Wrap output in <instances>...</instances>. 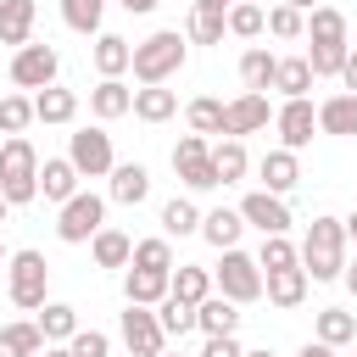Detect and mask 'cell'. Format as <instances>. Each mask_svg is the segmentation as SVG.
Returning a JSON list of instances; mask_svg holds the SVG:
<instances>
[{"label": "cell", "mask_w": 357, "mask_h": 357, "mask_svg": "<svg viewBox=\"0 0 357 357\" xmlns=\"http://www.w3.org/2000/svg\"><path fill=\"white\" fill-rule=\"evenodd\" d=\"M301 268L312 284H329L346 273V218H312L301 240Z\"/></svg>", "instance_id": "6da1fadb"}, {"label": "cell", "mask_w": 357, "mask_h": 357, "mask_svg": "<svg viewBox=\"0 0 357 357\" xmlns=\"http://www.w3.org/2000/svg\"><path fill=\"white\" fill-rule=\"evenodd\" d=\"M184 56H190V33H178V28H156L151 39H139L134 45V84H167L178 67H184Z\"/></svg>", "instance_id": "7a4b0ae2"}, {"label": "cell", "mask_w": 357, "mask_h": 357, "mask_svg": "<svg viewBox=\"0 0 357 357\" xmlns=\"http://www.w3.org/2000/svg\"><path fill=\"white\" fill-rule=\"evenodd\" d=\"M0 195L11 206H28L39 195V151L22 134H6V145H0Z\"/></svg>", "instance_id": "3957f363"}, {"label": "cell", "mask_w": 357, "mask_h": 357, "mask_svg": "<svg viewBox=\"0 0 357 357\" xmlns=\"http://www.w3.org/2000/svg\"><path fill=\"white\" fill-rule=\"evenodd\" d=\"M45 284H50V262H45V251H33V245L11 251V262H6V296H11V307L39 312V307L50 301Z\"/></svg>", "instance_id": "277c9868"}, {"label": "cell", "mask_w": 357, "mask_h": 357, "mask_svg": "<svg viewBox=\"0 0 357 357\" xmlns=\"http://www.w3.org/2000/svg\"><path fill=\"white\" fill-rule=\"evenodd\" d=\"M100 229H106V195L78 190L73 201H61V212H56V240L61 245H89Z\"/></svg>", "instance_id": "5b68a950"}, {"label": "cell", "mask_w": 357, "mask_h": 357, "mask_svg": "<svg viewBox=\"0 0 357 357\" xmlns=\"http://www.w3.org/2000/svg\"><path fill=\"white\" fill-rule=\"evenodd\" d=\"M212 284H218V296H229V301H262V262L251 257V251H240V245H229L223 251V262L212 268Z\"/></svg>", "instance_id": "8992f818"}, {"label": "cell", "mask_w": 357, "mask_h": 357, "mask_svg": "<svg viewBox=\"0 0 357 357\" xmlns=\"http://www.w3.org/2000/svg\"><path fill=\"white\" fill-rule=\"evenodd\" d=\"M173 173L184 178V190H218V167H212V139L206 134H184L173 145Z\"/></svg>", "instance_id": "52a82bcc"}, {"label": "cell", "mask_w": 357, "mask_h": 357, "mask_svg": "<svg viewBox=\"0 0 357 357\" xmlns=\"http://www.w3.org/2000/svg\"><path fill=\"white\" fill-rule=\"evenodd\" d=\"M117 329H123V346H128L134 357H162V351H167V329H162L156 307L128 301V307H123V318H117Z\"/></svg>", "instance_id": "ba28073f"}, {"label": "cell", "mask_w": 357, "mask_h": 357, "mask_svg": "<svg viewBox=\"0 0 357 357\" xmlns=\"http://www.w3.org/2000/svg\"><path fill=\"white\" fill-rule=\"evenodd\" d=\"M56 73H61L56 45H22V50H11V84L17 89H50Z\"/></svg>", "instance_id": "9c48e42d"}, {"label": "cell", "mask_w": 357, "mask_h": 357, "mask_svg": "<svg viewBox=\"0 0 357 357\" xmlns=\"http://www.w3.org/2000/svg\"><path fill=\"white\" fill-rule=\"evenodd\" d=\"M67 156H73V167H78L84 178H106V173L117 167L106 128H78V134H67Z\"/></svg>", "instance_id": "30bf717a"}, {"label": "cell", "mask_w": 357, "mask_h": 357, "mask_svg": "<svg viewBox=\"0 0 357 357\" xmlns=\"http://www.w3.org/2000/svg\"><path fill=\"white\" fill-rule=\"evenodd\" d=\"M273 112H279V106H268L262 89H240V95L229 100V112H223V134H234V139L262 134V128L273 123Z\"/></svg>", "instance_id": "8fae6325"}, {"label": "cell", "mask_w": 357, "mask_h": 357, "mask_svg": "<svg viewBox=\"0 0 357 357\" xmlns=\"http://www.w3.org/2000/svg\"><path fill=\"white\" fill-rule=\"evenodd\" d=\"M273 128H279V145L284 151H307L312 145V134H318V106L301 95V100H284L279 112H273Z\"/></svg>", "instance_id": "7c38bea8"}, {"label": "cell", "mask_w": 357, "mask_h": 357, "mask_svg": "<svg viewBox=\"0 0 357 357\" xmlns=\"http://www.w3.org/2000/svg\"><path fill=\"white\" fill-rule=\"evenodd\" d=\"M240 218H245V229H257V234H290V206H284V195H273V190H251V195L240 201Z\"/></svg>", "instance_id": "4fadbf2b"}, {"label": "cell", "mask_w": 357, "mask_h": 357, "mask_svg": "<svg viewBox=\"0 0 357 357\" xmlns=\"http://www.w3.org/2000/svg\"><path fill=\"white\" fill-rule=\"evenodd\" d=\"M78 167H73V156H45L39 162V195L50 201V206H61V201H73L78 195Z\"/></svg>", "instance_id": "5bb4252c"}, {"label": "cell", "mask_w": 357, "mask_h": 357, "mask_svg": "<svg viewBox=\"0 0 357 357\" xmlns=\"http://www.w3.org/2000/svg\"><path fill=\"white\" fill-rule=\"evenodd\" d=\"M257 178H262V190H273V195H290V190L301 184V162H296V151L273 145V151L257 162Z\"/></svg>", "instance_id": "9a60e30c"}, {"label": "cell", "mask_w": 357, "mask_h": 357, "mask_svg": "<svg viewBox=\"0 0 357 357\" xmlns=\"http://www.w3.org/2000/svg\"><path fill=\"white\" fill-rule=\"evenodd\" d=\"M106 178H112L106 201H117V206H139V201L151 195V167H145V162H117Z\"/></svg>", "instance_id": "2e32d148"}, {"label": "cell", "mask_w": 357, "mask_h": 357, "mask_svg": "<svg viewBox=\"0 0 357 357\" xmlns=\"http://www.w3.org/2000/svg\"><path fill=\"white\" fill-rule=\"evenodd\" d=\"M173 296V273H151V268H123V301L139 307H162Z\"/></svg>", "instance_id": "e0dca14e"}, {"label": "cell", "mask_w": 357, "mask_h": 357, "mask_svg": "<svg viewBox=\"0 0 357 357\" xmlns=\"http://www.w3.org/2000/svg\"><path fill=\"white\" fill-rule=\"evenodd\" d=\"M307 284H312V279H307L301 262H296V268H273V273H262V296H268L273 307H284V312L307 301Z\"/></svg>", "instance_id": "ac0fdd59"}, {"label": "cell", "mask_w": 357, "mask_h": 357, "mask_svg": "<svg viewBox=\"0 0 357 357\" xmlns=\"http://www.w3.org/2000/svg\"><path fill=\"white\" fill-rule=\"evenodd\" d=\"M33 22H39L33 0H0V45H11V50L33 45Z\"/></svg>", "instance_id": "d6986e66"}, {"label": "cell", "mask_w": 357, "mask_h": 357, "mask_svg": "<svg viewBox=\"0 0 357 357\" xmlns=\"http://www.w3.org/2000/svg\"><path fill=\"white\" fill-rule=\"evenodd\" d=\"M89 112H95L100 123H117V117L134 112V89H128L123 78H100V84L89 89Z\"/></svg>", "instance_id": "ffe728a7"}, {"label": "cell", "mask_w": 357, "mask_h": 357, "mask_svg": "<svg viewBox=\"0 0 357 357\" xmlns=\"http://www.w3.org/2000/svg\"><path fill=\"white\" fill-rule=\"evenodd\" d=\"M240 229H245L240 206H212V212H201V240H206V245H218V251L240 245Z\"/></svg>", "instance_id": "44dd1931"}, {"label": "cell", "mask_w": 357, "mask_h": 357, "mask_svg": "<svg viewBox=\"0 0 357 357\" xmlns=\"http://www.w3.org/2000/svg\"><path fill=\"white\" fill-rule=\"evenodd\" d=\"M195 329L201 335H234L240 329V301H229V296H206L201 307H195Z\"/></svg>", "instance_id": "7402d4cb"}, {"label": "cell", "mask_w": 357, "mask_h": 357, "mask_svg": "<svg viewBox=\"0 0 357 357\" xmlns=\"http://www.w3.org/2000/svg\"><path fill=\"white\" fill-rule=\"evenodd\" d=\"M318 134H340V139H357V95H329L318 106Z\"/></svg>", "instance_id": "603a6c76"}, {"label": "cell", "mask_w": 357, "mask_h": 357, "mask_svg": "<svg viewBox=\"0 0 357 357\" xmlns=\"http://www.w3.org/2000/svg\"><path fill=\"white\" fill-rule=\"evenodd\" d=\"M134 67V45L123 33H95V73L100 78H123Z\"/></svg>", "instance_id": "cb8c5ba5"}, {"label": "cell", "mask_w": 357, "mask_h": 357, "mask_svg": "<svg viewBox=\"0 0 357 357\" xmlns=\"http://www.w3.org/2000/svg\"><path fill=\"white\" fill-rule=\"evenodd\" d=\"M178 112V89H167V84H139L134 89V117L139 123H167Z\"/></svg>", "instance_id": "d4e9b609"}, {"label": "cell", "mask_w": 357, "mask_h": 357, "mask_svg": "<svg viewBox=\"0 0 357 357\" xmlns=\"http://www.w3.org/2000/svg\"><path fill=\"white\" fill-rule=\"evenodd\" d=\"M89 257H95V268H128V262H134V240L106 223V229L89 240Z\"/></svg>", "instance_id": "484cf974"}, {"label": "cell", "mask_w": 357, "mask_h": 357, "mask_svg": "<svg viewBox=\"0 0 357 357\" xmlns=\"http://www.w3.org/2000/svg\"><path fill=\"white\" fill-rule=\"evenodd\" d=\"M33 324L45 329V346H67V340L78 335V307H67V301H45Z\"/></svg>", "instance_id": "4316f807"}, {"label": "cell", "mask_w": 357, "mask_h": 357, "mask_svg": "<svg viewBox=\"0 0 357 357\" xmlns=\"http://www.w3.org/2000/svg\"><path fill=\"white\" fill-rule=\"evenodd\" d=\"M45 351V329L33 318H17L0 329V357H39Z\"/></svg>", "instance_id": "83f0119b"}, {"label": "cell", "mask_w": 357, "mask_h": 357, "mask_svg": "<svg viewBox=\"0 0 357 357\" xmlns=\"http://www.w3.org/2000/svg\"><path fill=\"white\" fill-rule=\"evenodd\" d=\"M273 73H279V56H273L268 45H251V50L240 56V84H245V89H262V95H268V89H273Z\"/></svg>", "instance_id": "f1b7e54d"}, {"label": "cell", "mask_w": 357, "mask_h": 357, "mask_svg": "<svg viewBox=\"0 0 357 357\" xmlns=\"http://www.w3.org/2000/svg\"><path fill=\"white\" fill-rule=\"evenodd\" d=\"M33 117H39V123H73V117H78V95L61 89V84L33 89Z\"/></svg>", "instance_id": "f546056e"}, {"label": "cell", "mask_w": 357, "mask_h": 357, "mask_svg": "<svg viewBox=\"0 0 357 357\" xmlns=\"http://www.w3.org/2000/svg\"><path fill=\"white\" fill-rule=\"evenodd\" d=\"M212 167H218V178H223V184H240V178H245V167H251L245 139H234V134L212 139Z\"/></svg>", "instance_id": "4dcf8cb0"}, {"label": "cell", "mask_w": 357, "mask_h": 357, "mask_svg": "<svg viewBox=\"0 0 357 357\" xmlns=\"http://www.w3.org/2000/svg\"><path fill=\"white\" fill-rule=\"evenodd\" d=\"M307 39L312 45H346V11L340 6H312L307 11Z\"/></svg>", "instance_id": "1f68e13d"}, {"label": "cell", "mask_w": 357, "mask_h": 357, "mask_svg": "<svg viewBox=\"0 0 357 357\" xmlns=\"http://www.w3.org/2000/svg\"><path fill=\"white\" fill-rule=\"evenodd\" d=\"M273 89H279L284 100H301V95L312 89V67H307V56H279V73H273Z\"/></svg>", "instance_id": "d6a6232c"}, {"label": "cell", "mask_w": 357, "mask_h": 357, "mask_svg": "<svg viewBox=\"0 0 357 357\" xmlns=\"http://www.w3.org/2000/svg\"><path fill=\"white\" fill-rule=\"evenodd\" d=\"M212 290H218V284H212V273H206V268H195V262H178V268H173V296H178V301L201 307Z\"/></svg>", "instance_id": "836d02e7"}, {"label": "cell", "mask_w": 357, "mask_h": 357, "mask_svg": "<svg viewBox=\"0 0 357 357\" xmlns=\"http://www.w3.org/2000/svg\"><path fill=\"white\" fill-rule=\"evenodd\" d=\"M223 112H229V106H223L218 95H195V100L184 106V117H190V134H206V139H212V134H223Z\"/></svg>", "instance_id": "e575fe53"}, {"label": "cell", "mask_w": 357, "mask_h": 357, "mask_svg": "<svg viewBox=\"0 0 357 357\" xmlns=\"http://www.w3.org/2000/svg\"><path fill=\"white\" fill-rule=\"evenodd\" d=\"M162 234H167V240H178V234H201V212H195L190 195H173V201L162 206Z\"/></svg>", "instance_id": "d590c367"}, {"label": "cell", "mask_w": 357, "mask_h": 357, "mask_svg": "<svg viewBox=\"0 0 357 357\" xmlns=\"http://www.w3.org/2000/svg\"><path fill=\"white\" fill-rule=\"evenodd\" d=\"M128 268H151V273H173V240L167 234H151V240H134V262Z\"/></svg>", "instance_id": "8d00e7d4"}, {"label": "cell", "mask_w": 357, "mask_h": 357, "mask_svg": "<svg viewBox=\"0 0 357 357\" xmlns=\"http://www.w3.org/2000/svg\"><path fill=\"white\" fill-rule=\"evenodd\" d=\"M318 340H324V346H351V340H357V318H351L346 307H324V312H318Z\"/></svg>", "instance_id": "74e56055"}, {"label": "cell", "mask_w": 357, "mask_h": 357, "mask_svg": "<svg viewBox=\"0 0 357 357\" xmlns=\"http://www.w3.org/2000/svg\"><path fill=\"white\" fill-rule=\"evenodd\" d=\"M229 33H234V39H257V33H268V11H262L257 0H234V6H229Z\"/></svg>", "instance_id": "f35d334b"}, {"label": "cell", "mask_w": 357, "mask_h": 357, "mask_svg": "<svg viewBox=\"0 0 357 357\" xmlns=\"http://www.w3.org/2000/svg\"><path fill=\"white\" fill-rule=\"evenodd\" d=\"M100 17H106V0H61V22L73 33H100Z\"/></svg>", "instance_id": "ab89813d"}, {"label": "cell", "mask_w": 357, "mask_h": 357, "mask_svg": "<svg viewBox=\"0 0 357 357\" xmlns=\"http://www.w3.org/2000/svg\"><path fill=\"white\" fill-rule=\"evenodd\" d=\"M257 262H262V273H273V268H296V262H301V245H290V234H262Z\"/></svg>", "instance_id": "60d3db41"}, {"label": "cell", "mask_w": 357, "mask_h": 357, "mask_svg": "<svg viewBox=\"0 0 357 357\" xmlns=\"http://www.w3.org/2000/svg\"><path fill=\"white\" fill-rule=\"evenodd\" d=\"M156 318H162L167 340H184V335L195 329V307H190V301H178V296H167V301L156 307Z\"/></svg>", "instance_id": "b9f144b4"}, {"label": "cell", "mask_w": 357, "mask_h": 357, "mask_svg": "<svg viewBox=\"0 0 357 357\" xmlns=\"http://www.w3.org/2000/svg\"><path fill=\"white\" fill-rule=\"evenodd\" d=\"M190 45H223V33H229V17H218V11H190Z\"/></svg>", "instance_id": "7bdbcfd3"}, {"label": "cell", "mask_w": 357, "mask_h": 357, "mask_svg": "<svg viewBox=\"0 0 357 357\" xmlns=\"http://www.w3.org/2000/svg\"><path fill=\"white\" fill-rule=\"evenodd\" d=\"M346 50H351V45H307V67H312V78H340Z\"/></svg>", "instance_id": "ee69618b"}, {"label": "cell", "mask_w": 357, "mask_h": 357, "mask_svg": "<svg viewBox=\"0 0 357 357\" xmlns=\"http://www.w3.org/2000/svg\"><path fill=\"white\" fill-rule=\"evenodd\" d=\"M268 33H273V39H301V33H307V11H296V6L279 0V6L268 11Z\"/></svg>", "instance_id": "f6af8a7d"}, {"label": "cell", "mask_w": 357, "mask_h": 357, "mask_svg": "<svg viewBox=\"0 0 357 357\" xmlns=\"http://www.w3.org/2000/svg\"><path fill=\"white\" fill-rule=\"evenodd\" d=\"M28 123H39V117H33V100H28V95H0V128H6V134H22Z\"/></svg>", "instance_id": "bcb514c9"}, {"label": "cell", "mask_w": 357, "mask_h": 357, "mask_svg": "<svg viewBox=\"0 0 357 357\" xmlns=\"http://www.w3.org/2000/svg\"><path fill=\"white\" fill-rule=\"evenodd\" d=\"M67 346H73V357H106V351H112V340H106L100 329H84V324H78V335H73Z\"/></svg>", "instance_id": "7dc6e473"}, {"label": "cell", "mask_w": 357, "mask_h": 357, "mask_svg": "<svg viewBox=\"0 0 357 357\" xmlns=\"http://www.w3.org/2000/svg\"><path fill=\"white\" fill-rule=\"evenodd\" d=\"M195 357H245V346H240L234 335H206V346H201Z\"/></svg>", "instance_id": "c3c4849f"}, {"label": "cell", "mask_w": 357, "mask_h": 357, "mask_svg": "<svg viewBox=\"0 0 357 357\" xmlns=\"http://www.w3.org/2000/svg\"><path fill=\"white\" fill-rule=\"evenodd\" d=\"M340 84L357 95V50H346V67H340Z\"/></svg>", "instance_id": "681fc988"}, {"label": "cell", "mask_w": 357, "mask_h": 357, "mask_svg": "<svg viewBox=\"0 0 357 357\" xmlns=\"http://www.w3.org/2000/svg\"><path fill=\"white\" fill-rule=\"evenodd\" d=\"M117 6H123V11H128V17H151V11H156V6H162V0H117Z\"/></svg>", "instance_id": "f907efd6"}, {"label": "cell", "mask_w": 357, "mask_h": 357, "mask_svg": "<svg viewBox=\"0 0 357 357\" xmlns=\"http://www.w3.org/2000/svg\"><path fill=\"white\" fill-rule=\"evenodd\" d=\"M229 6L234 0H190V11H218V17H229Z\"/></svg>", "instance_id": "816d5d0a"}, {"label": "cell", "mask_w": 357, "mask_h": 357, "mask_svg": "<svg viewBox=\"0 0 357 357\" xmlns=\"http://www.w3.org/2000/svg\"><path fill=\"white\" fill-rule=\"evenodd\" d=\"M296 357H335V346H324V340H307Z\"/></svg>", "instance_id": "f5cc1de1"}, {"label": "cell", "mask_w": 357, "mask_h": 357, "mask_svg": "<svg viewBox=\"0 0 357 357\" xmlns=\"http://www.w3.org/2000/svg\"><path fill=\"white\" fill-rule=\"evenodd\" d=\"M340 279H346V290L357 296V262H346V273H340Z\"/></svg>", "instance_id": "db71d44e"}, {"label": "cell", "mask_w": 357, "mask_h": 357, "mask_svg": "<svg viewBox=\"0 0 357 357\" xmlns=\"http://www.w3.org/2000/svg\"><path fill=\"white\" fill-rule=\"evenodd\" d=\"M39 357H73V346H45Z\"/></svg>", "instance_id": "11a10c76"}, {"label": "cell", "mask_w": 357, "mask_h": 357, "mask_svg": "<svg viewBox=\"0 0 357 357\" xmlns=\"http://www.w3.org/2000/svg\"><path fill=\"white\" fill-rule=\"evenodd\" d=\"M284 6H296V11H312V6H318V0H284Z\"/></svg>", "instance_id": "9f6ffc18"}, {"label": "cell", "mask_w": 357, "mask_h": 357, "mask_svg": "<svg viewBox=\"0 0 357 357\" xmlns=\"http://www.w3.org/2000/svg\"><path fill=\"white\" fill-rule=\"evenodd\" d=\"M346 240H357V212H351V218H346Z\"/></svg>", "instance_id": "6f0895ef"}, {"label": "cell", "mask_w": 357, "mask_h": 357, "mask_svg": "<svg viewBox=\"0 0 357 357\" xmlns=\"http://www.w3.org/2000/svg\"><path fill=\"white\" fill-rule=\"evenodd\" d=\"M6 218H11V201H6V195H0V223H6Z\"/></svg>", "instance_id": "680465c9"}, {"label": "cell", "mask_w": 357, "mask_h": 357, "mask_svg": "<svg viewBox=\"0 0 357 357\" xmlns=\"http://www.w3.org/2000/svg\"><path fill=\"white\" fill-rule=\"evenodd\" d=\"M6 262H11V251H6V240H0V268H6Z\"/></svg>", "instance_id": "91938a15"}, {"label": "cell", "mask_w": 357, "mask_h": 357, "mask_svg": "<svg viewBox=\"0 0 357 357\" xmlns=\"http://www.w3.org/2000/svg\"><path fill=\"white\" fill-rule=\"evenodd\" d=\"M245 357H273V351H268V346H257V351H245Z\"/></svg>", "instance_id": "94428289"}, {"label": "cell", "mask_w": 357, "mask_h": 357, "mask_svg": "<svg viewBox=\"0 0 357 357\" xmlns=\"http://www.w3.org/2000/svg\"><path fill=\"white\" fill-rule=\"evenodd\" d=\"M162 357H184V351H162Z\"/></svg>", "instance_id": "6125c7cd"}, {"label": "cell", "mask_w": 357, "mask_h": 357, "mask_svg": "<svg viewBox=\"0 0 357 357\" xmlns=\"http://www.w3.org/2000/svg\"><path fill=\"white\" fill-rule=\"evenodd\" d=\"M0 145H6V128H0Z\"/></svg>", "instance_id": "be15d7a7"}, {"label": "cell", "mask_w": 357, "mask_h": 357, "mask_svg": "<svg viewBox=\"0 0 357 357\" xmlns=\"http://www.w3.org/2000/svg\"><path fill=\"white\" fill-rule=\"evenodd\" d=\"M351 351H357V340H351Z\"/></svg>", "instance_id": "e7e4bbea"}]
</instances>
